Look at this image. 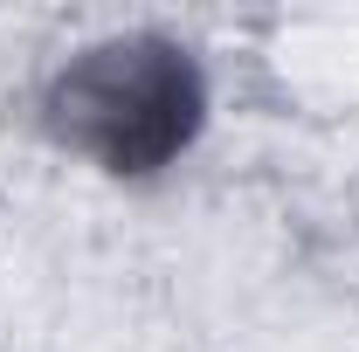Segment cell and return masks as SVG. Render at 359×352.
<instances>
[{
	"label": "cell",
	"instance_id": "1",
	"mask_svg": "<svg viewBox=\"0 0 359 352\" xmlns=\"http://www.w3.org/2000/svg\"><path fill=\"white\" fill-rule=\"evenodd\" d=\"M42 132L111 180H152L208 132V69L173 35H104L42 83Z\"/></svg>",
	"mask_w": 359,
	"mask_h": 352
}]
</instances>
